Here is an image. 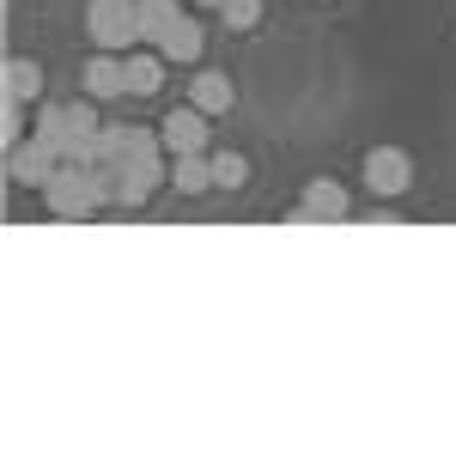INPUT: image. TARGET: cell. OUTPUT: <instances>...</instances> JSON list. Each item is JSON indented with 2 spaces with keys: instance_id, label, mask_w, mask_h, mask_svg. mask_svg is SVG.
Here are the masks:
<instances>
[{
  "instance_id": "obj_16",
  "label": "cell",
  "mask_w": 456,
  "mask_h": 456,
  "mask_svg": "<svg viewBox=\"0 0 456 456\" xmlns=\"http://www.w3.org/2000/svg\"><path fill=\"white\" fill-rule=\"evenodd\" d=\"M219 12H225L232 31H256V25H262V0H225Z\"/></svg>"
},
{
  "instance_id": "obj_10",
  "label": "cell",
  "mask_w": 456,
  "mask_h": 456,
  "mask_svg": "<svg viewBox=\"0 0 456 456\" xmlns=\"http://www.w3.org/2000/svg\"><path fill=\"white\" fill-rule=\"evenodd\" d=\"M347 189L335 183V176H316L311 189H305V208H298V219H347Z\"/></svg>"
},
{
  "instance_id": "obj_1",
  "label": "cell",
  "mask_w": 456,
  "mask_h": 456,
  "mask_svg": "<svg viewBox=\"0 0 456 456\" xmlns=\"http://www.w3.org/2000/svg\"><path fill=\"white\" fill-rule=\"evenodd\" d=\"M43 208L55 213V219H92V213L110 208V195L86 165H68V159H61V171L43 183Z\"/></svg>"
},
{
  "instance_id": "obj_4",
  "label": "cell",
  "mask_w": 456,
  "mask_h": 456,
  "mask_svg": "<svg viewBox=\"0 0 456 456\" xmlns=\"http://www.w3.org/2000/svg\"><path fill=\"white\" fill-rule=\"evenodd\" d=\"M61 171V146L43 141V134H25L19 146H6V176L25 183V189H43L49 176Z\"/></svg>"
},
{
  "instance_id": "obj_11",
  "label": "cell",
  "mask_w": 456,
  "mask_h": 456,
  "mask_svg": "<svg viewBox=\"0 0 456 456\" xmlns=\"http://www.w3.org/2000/svg\"><path fill=\"white\" fill-rule=\"evenodd\" d=\"M165 86V49H128V98H152Z\"/></svg>"
},
{
  "instance_id": "obj_13",
  "label": "cell",
  "mask_w": 456,
  "mask_h": 456,
  "mask_svg": "<svg viewBox=\"0 0 456 456\" xmlns=\"http://www.w3.org/2000/svg\"><path fill=\"white\" fill-rule=\"evenodd\" d=\"M159 49H165V61H201L208 37H201V25H195V19L183 12V19H176L171 31H165V43H159Z\"/></svg>"
},
{
  "instance_id": "obj_6",
  "label": "cell",
  "mask_w": 456,
  "mask_h": 456,
  "mask_svg": "<svg viewBox=\"0 0 456 456\" xmlns=\"http://www.w3.org/2000/svg\"><path fill=\"white\" fill-rule=\"evenodd\" d=\"M79 86H86V98H98V104H110V98H128V55H110V49H98V55L79 68Z\"/></svg>"
},
{
  "instance_id": "obj_8",
  "label": "cell",
  "mask_w": 456,
  "mask_h": 456,
  "mask_svg": "<svg viewBox=\"0 0 456 456\" xmlns=\"http://www.w3.org/2000/svg\"><path fill=\"white\" fill-rule=\"evenodd\" d=\"M189 104H195V110H208V116H225V110L238 104V86H232V73L201 68L195 79H189Z\"/></svg>"
},
{
  "instance_id": "obj_9",
  "label": "cell",
  "mask_w": 456,
  "mask_h": 456,
  "mask_svg": "<svg viewBox=\"0 0 456 456\" xmlns=\"http://www.w3.org/2000/svg\"><path fill=\"white\" fill-rule=\"evenodd\" d=\"M0 92H6L12 104H37V98H43V61L12 55V61L0 68Z\"/></svg>"
},
{
  "instance_id": "obj_12",
  "label": "cell",
  "mask_w": 456,
  "mask_h": 456,
  "mask_svg": "<svg viewBox=\"0 0 456 456\" xmlns=\"http://www.w3.org/2000/svg\"><path fill=\"white\" fill-rule=\"evenodd\" d=\"M171 189L176 195H208L213 189V159H201V152H176L171 159Z\"/></svg>"
},
{
  "instance_id": "obj_17",
  "label": "cell",
  "mask_w": 456,
  "mask_h": 456,
  "mask_svg": "<svg viewBox=\"0 0 456 456\" xmlns=\"http://www.w3.org/2000/svg\"><path fill=\"white\" fill-rule=\"evenodd\" d=\"M0 134H6V146L25 141V104H12V98H6V110H0Z\"/></svg>"
},
{
  "instance_id": "obj_18",
  "label": "cell",
  "mask_w": 456,
  "mask_h": 456,
  "mask_svg": "<svg viewBox=\"0 0 456 456\" xmlns=\"http://www.w3.org/2000/svg\"><path fill=\"white\" fill-rule=\"evenodd\" d=\"M195 6H225V0H195Z\"/></svg>"
},
{
  "instance_id": "obj_5",
  "label": "cell",
  "mask_w": 456,
  "mask_h": 456,
  "mask_svg": "<svg viewBox=\"0 0 456 456\" xmlns=\"http://www.w3.org/2000/svg\"><path fill=\"white\" fill-rule=\"evenodd\" d=\"M408 183H414V159H408L402 146H371V152H365V189H371L378 201L408 195Z\"/></svg>"
},
{
  "instance_id": "obj_2",
  "label": "cell",
  "mask_w": 456,
  "mask_h": 456,
  "mask_svg": "<svg viewBox=\"0 0 456 456\" xmlns=\"http://www.w3.org/2000/svg\"><path fill=\"white\" fill-rule=\"evenodd\" d=\"M171 152H134L122 165H110V208H146L159 183H171Z\"/></svg>"
},
{
  "instance_id": "obj_14",
  "label": "cell",
  "mask_w": 456,
  "mask_h": 456,
  "mask_svg": "<svg viewBox=\"0 0 456 456\" xmlns=\"http://www.w3.org/2000/svg\"><path fill=\"white\" fill-rule=\"evenodd\" d=\"M176 19H183V6H176V0H141V43H152V49H159Z\"/></svg>"
},
{
  "instance_id": "obj_3",
  "label": "cell",
  "mask_w": 456,
  "mask_h": 456,
  "mask_svg": "<svg viewBox=\"0 0 456 456\" xmlns=\"http://www.w3.org/2000/svg\"><path fill=\"white\" fill-rule=\"evenodd\" d=\"M86 31H92V43L110 49V55L141 49V0H92V6H86Z\"/></svg>"
},
{
  "instance_id": "obj_15",
  "label": "cell",
  "mask_w": 456,
  "mask_h": 456,
  "mask_svg": "<svg viewBox=\"0 0 456 456\" xmlns=\"http://www.w3.org/2000/svg\"><path fill=\"white\" fill-rule=\"evenodd\" d=\"M244 183H249V159L244 152H213V189H232V195H238Z\"/></svg>"
},
{
  "instance_id": "obj_7",
  "label": "cell",
  "mask_w": 456,
  "mask_h": 456,
  "mask_svg": "<svg viewBox=\"0 0 456 456\" xmlns=\"http://www.w3.org/2000/svg\"><path fill=\"white\" fill-rule=\"evenodd\" d=\"M159 141H165V152H201L208 146V110H195V104H176L165 122H159Z\"/></svg>"
}]
</instances>
